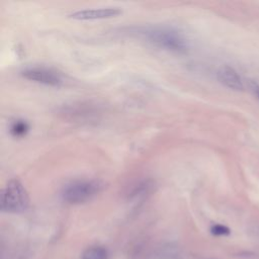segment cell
Here are the masks:
<instances>
[{
	"label": "cell",
	"mask_w": 259,
	"mask_h": 259,
	"mask_svg": "<svg viewBox=\"0 0 259 259\" xmlns=\"http://www.w3.org/2000/svg\"><path fill=\"white\" fill-rule=\"evenodd\" d=\"M154 181L150 180V179H145V180H141L138 183H136L135 185L132 186L131 188V192L128 193L131 196H140V195H144L146 193H149L151 190H153L154 188Z\"/></svg>",
	"instance_id": "cell-7"
},
{
	"label": "cell",
	"mask_w": 259,
	"mask_h": 259,
	"mask_svg": "<svg viewBox=\"0 0 259 259\" xmlns=\"http://www.w3.org/2000/svg\"><path fill=\"white\" fill-rule=\"evenodd\" d=\"M107 251L102 247H91L82 254V259H107Z\"/></svg>",
	"instance_id": "cell-9"
},
{
	"label": "cell",
	"mask_w": 259,
	"mask_h": 259,
	"mask_svg": "<svg viewBox=\"0 0 259 259\" xmlns=\"http://www.w3.org/2000/svg\"><path fill=\"white\" fill-rule=\"evenodd\" d=\"M133 33L146 39L148 42L174 53H183L187 50L184 35L177 29L169 26L148 25L135 28Z\"/></svg>",
	"instance_id": "cell-1"
},
{
	"label": "cell",
	"mask_w": 259,
	"mask_h": 259,
	"mask_svg": "<svg viewBox=\"0 0 259 259\" xmlns=\"http://www.w3.org/2000/svg\"><path fill=\"white\" fill-rule=\"evenodd\" d=\"M218 79L228 88L233 90H243L244 85L241 77L230 66H222L218 70Z\"/></svg>",
	"instance_id": "cell-6"
},
{
	"label": "cell",
	"mask_w": 259,
	"mask_h": 259,
	"mask_svg": "<svg viewBox=\"0 0 259 259\" xmlns=\"http://www.w3.org/2000/svg\"><path fill=\"white\" fill-rule=\"evenodd\" d=\"M103 189L102 182L98 180H75L66 184L61 192L64 201L71 204L84 203L96 196Z\"/></svg>",
	"instance_id": "cell-3"
},
{
	"label": "cell",
	"mask_w": 259,
	"mask_h": 259,
	"mask_svg": "<svg viewBox=\"0 0 259 259\" xmlns=\"http://www.w3.org/2000/svg\"><path fill=\"white\" fill-rule=\"evenodd\" d=\"M210 233L214 236H227L231 233L230 229L224 225L221 224H215L211 226L210 228Z\"/></svg>",
	"instance_id": "cell-10"
},
{
	"label": "cell",
	"mask_w": 259,
	"mask_h": 259,
	"mask_svg": "<svg viewBox=\"0 0 259 259\" xmlns=\"http://www.w3.org/2000/svg\"><path fill=\"white\" fill-rule=\"evenodd\" d=\"M248 87L251 90V92L254 94V96L259 100V84H257L254 81H249Z\"/></svg>",
	"instance_id": "cell-11"
},
{
	"label": "cell",
	"mask_w": 259,
	"mask_h": 259,
	"mask_svg": "<svg viewBox=\"0 0 259 259\" xmlns=\"http://www.w3.org/2000/svg\"><path fill=\"white\" fill-rule=\"evenodd\" d=\"M21 75L29 81H33L47 86L59 87L63 83L62 76L58 72L46 67L26 68L21 72Z\"/></svg>",
	"instance_id": "cell-4"
},
{
	"label": "cell",
	"mask_w": 259,
	"mask_h": 259,
	"mask_svg": "<svg viewBox=\"0 0 259 259\" xmlns=\"http://www.w3.org/2000/svg\"><path fill=\"white\" fill-rule=\"evenodd\" d=\"M28 205L29 196L23 184L18 179L9 180L1 191V210L17 213L24 211Z\"/></svg>",
	"instance_id": "cell-2"
},
{
	"label": "cell",
	"mask_w": 259,
	"mask_h": 259,
	"mask_svg": "<svg viewBox=\"0 0 259 259\" xmlns=\"http://www.w3.org/2000/svg\"><path fill=\"white\" fill-rule=\"evenodd\" d=\"M29 124L24 119H16L10 125V134L15 138H22L29 132Z\"/></svg>",
	"instance_id": "cell-8"
},
{
	"label": "cell",
	"mask_w": 259,
	"mask_h": 259,
	"mask_svg": "<svg viewBox=\"0 0 259 259\" xmlns=\"http://www.w3.org/2000/svg\"><path fill=\"white\" fill-rule=\"evenodd\" d=\"M122 12L117 7H106V8H95V9H84L73 12L69 15L70 18L76 20H95L111 18L119 15Z\"/></svg>",
	"instance_id": "cell-5"
}]
</instances>
